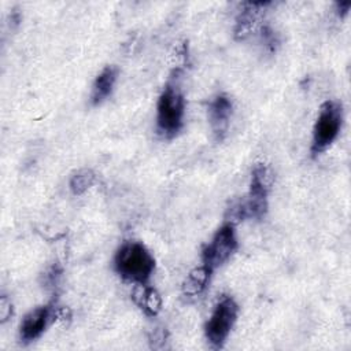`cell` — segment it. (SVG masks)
Wrapping results in <instances>:
<instances>
[{
    "mask_svg": "<svg viewBox=\"0 0 351 351\" xmlns=\"http://www.w3.org/2000/svg\"><path fill=\"white\" fill-rule=\"evenodd\" d=\"M239 311V304L232 296L222 295L218 299L204 325L206 339L214 348L223 347L237 321Z\"/></svg>",
    "mask_w": 351,
    "mask_h": 351,
    "instance_id": "277c9868",
    "label": "cell"
},
{
    "mask_svg": "<svg viewBox=\"0 0 351 351\" xmlns=\"http://www.w3.org/2000/svg\"><path fill=\"white\" fill-rule=\"evenodd\" d=\"M12 313V307H11V303L10 300L5 298V296H1V300H0V317H1V322H4Z\"/></svg>",
    "mask_w": 351,
    "mask_h": 351,
    "instance_id": "4fadbf2b",
    "label": "cell"
},
{
    "mask_svg": "<svg viewBox=\"0 0 351 351\" xmlns=\"http://www.w3.org/2000/svg\"><path fill=\"white\" fill-rule=\"evenodd\" d=\"M213 271L210 269H207L204 265H200L197 267H195L185 278L184 284H182V291L184 293L189 295V296H196L199 293H202L211 277Z\"/></svg>",
    "mask_w": 351,
    "mask_h": 351,
    "instance_id": "30bf717a",
    "label": "cell"
},
{
    "mask_svg": "<svg viewBox=\"0 0 351 351\" xmlns=\"http://www.w3.org/2000/svg\"><path fill=\"white\" fill-rule=\"evenodd\" d=\"M95 182H96V174L90 169H80L70 177L69 186L73 195L78 196L85 193Z\"/></svg>",
    "mask_w": 351,
    "mask_h": 351,
    "instance_id": "8fae6325",
    "label": "cell"
},
{
    "mask_svg": "<svg viewBox=\"0 0 351 351\" xmlns=\"http://www.w3.org/2000/svg\"><path fill=\"white\" fill-rule=\"evenodd\" d=\"M237 234L234 223L225 222L204 245L202 251V265L213 273L215 269L226 263L237 250Z\"/></svg>",
    "mask_w": 351,
    "mask_h": 351,
    "instance_id": "5b68a950",
    "label": "cell"
},
{
    "mask_svg": "<svg viewBox=\"0 0 351 351\" xmlns=\"http://www.w3.org/2000/svg\"><path fill=\"white\" fill-rule=\"evenodd\" d=\"M114 269L117 274L134 285H148L154 270L155 258L140 241H123L114 255Z\"/></svg>",
    "mask_w": 351,
    "mask_h": 351,
    "instance_id": "6da1fadb",
    "label": "cell"
},
{
    "mask_svg": "<svg viewBox=\"0 0 351 351\" xmlns=\"http://www.w3.org/2000/svg\"><path fill=\"white\" fill-rule=\"evenodd\" d=\"M185 99L180 85L170 80L159 95L156 104V129L166 137L173 138L184 126Z\"/></svg>",
    "mask_w": 351,
    "mask_h": 351,
    "instance_id": "7a4b0ae2",
    "label": "cell"
},
{
    "mask_svg": "<svg viewBox=\"0 0 351 351\" xmlns=\"http://www.w3.org/2000/svg\"><path fill=\"white\" fill-rule=\"evenodd\" d=\"M267 5H270V3H244L243 10L240 11L236 19L234 36L237 38H245L247 36H250L252 30L256 27L262 11Z\"/></svg>",
    "mask_w": 351,
    "mask_h": 351,
    "instance_id": "ba28073f",
    "label": "cell"
},
{
    "mask_svg": "<svg viewBox=\"0 0 351 351\" xmlns=\"http://www.w3.org/2000/svg\"><path fill=\"white\" fill-rule=\"evenodd\" d=\"M335 7H336V11L340 15V18H344L348 14V11H350L351 3L350 1H337L335 4Z\"/></svg>",
    "mask_w": 351,
    "mask_h": 351,
    "instance_id": "5bb4252c",
    "label": "cell"
},
{
    "mask_svg": "<svg viewBox=\"0 0 351 351\" xmlns=\"http://www.w3.org/2000/svg\"><path fill=\"white\" fill-rule=\"evenodd\" d=\"M118 78V69L115 66H106L95 78L90 90V104H101L114 90Z\"/></svg>",
    "mask_w": 351,
    "mask_h": 351,
    "instance_id": "9c48e42d",
    "label": "cell"
},
{
    "mask_svg": "<svg viewBox=\"0 0 351 351\" xmlns=\"http://www.w3.org/2000/svg\"><path fill=\"white\" fill-rule=\"evenodd\" d=\"M136 302L148 315H155L160 308L159 295L155 292V289L148 288L147 285H143V291Z\"/></svg>",
    "mask_w": 351,
    "mask_h": 351,
    "instance_id": "7c38bea8",
    "label": "cell"
},
{
    "mask_svg": "<svg viewBox=\"0 0 351 351\" xmlns=\"http://www.w3.org/2000/svg\"><path fill=\"white\" fill-rule=\"evenodd\" d=\"M233 114V101L225 93L215 95L207 107V119L214 137L221 141L225 138Z\"/></svg>",
    "mask_w": 351,
    "mask_h": 351,
    "instance_id": "8992f818",
    "label": "cell"
},
{
    "mask_svg": "<svg viewBox=\"0 0 351 351\" xmlns=\"http://www.w3.org/2000/svg\"><path fill=\"white\" fill-rule=\"evenodd\" d=\"M52 315H55V304L48 303L37 306L30 310L21 321L19 337L23 343H30L38 339L51 322Z\"/></svg>",
    "mask_w": 351,
    "mask_h": 351,
    "instance_id": "52a82bcc",
    "label": "cell"
},
{
    "mask_svg": "<svg viewBox=\"0 0 351 351\" xmlns=\"http://www.w3.org/2000/svg\"><path fill=\"white\" fill-rule=\"evenodd\" d=\"M343 106L337 100H326L318 110L317 119L313 126L311 154L314 156L324 152L340 134L343 126Z\"/></svg>",
    "mask_w": 351,
    "mask_h": 351,
    "instance_id": "3957f363",
    "label": "cell"
}]
</instances>
